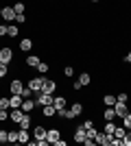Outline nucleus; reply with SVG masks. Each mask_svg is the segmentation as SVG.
<instances>
[{"label": "nucleus", "instance_id": "f257e3e1", "mask_svg": "<svg viewBox=\"0 0 131 146\" xmlns=\"http://www.w3.org/2000/svg\"><path fill=\"white\" fill-rule=\"evenodd\" d=\"M44 81H46V74H39V76H33V79H29V85H26V87H31V90H33V96H35L37 92H42Z\"/></svg>", "mask_w": 131, "mask_h": 146}, {"label": "nucleus", "instance_id": "f03ea898", "mask_svg": "<svg viewBox=\"0 0 131 146\" xmlns=\"http://www.w3.org/2000/svg\"><path fill=\"white\" fill-rule=\"evenodd\" d=\"M53 100H55V94H46V92H37L35 94V103L37 105H53Z\"/></svg>", "mask_w": 131, "mask_h": 146}, {"label": "nucleus", "instance_id": "7ed1b4c3", "mask_svg": "<svg viewBox=\"0 0 131 146\" xmlns=\"http://www.w3.org/2000/svg\"><path fill=\"white\" fill-rule=\"evenodd\" d=\"M2 22H15V9H13V5H7V7H2Z\"/></svg>", "mask_w": 131, "mask_h": 146}, {"label": "nucleus", "instance_id": "20e7f679", "mask_svg": "<svg viewBox=\"0 0 131 146\" xmlns=\"http://www.w3.org/2000/svg\"><path fill=\"white\" fill-rule=\"evenodd\" d=\"M112 137H114L112 133H105V131H98V133H96V137H94V142H96L98 146H109V144H112Z\"/></svg>", "mask_w": 131, "mask_h": 146}, {"label": "nucleus", "instance_id": "39448f33", "mask_svg": "<svg viewBox=\"0 0 131 146\" xmlns=\"http://www.w3.org/2000/svg\"><path fill=\"white\" fill-rule=\"evenodd\" d=\"M11 61H13V50L9 48V46H2V48H0V63H7V66H9Z\"/></svg>", "mask_w": 131, "mask_h": 146}, {"label": "nucleus", "instance_id": "423d86ee", "mask_svg": "<svg viewBox=\"0 0 131 146\" xmlns=\"http://www.w3.org/2000/svg\"><path fill=\"white\" fill-rule=\"evenodd\" d=\"M114 111H116V118H125L127 113H129V105H127V103H118V100H116Z\"/></svg>", "mask_w": 131, "mask_h": 146}, {"label": "nucleus", "instance_id": "0eeeda50", "mask_svg": "<svg viewBox=\"0 0 131 146\" xmlns=\"http://www.w3.org/2000/svg\"><path fill=\"white\" fill-rule=\"evenodd\" d=\"M37 107V103H35V98H24L22 100V107L20 109L24 111V113H33V109Z\"/></svg>", "mask_w": 131, "mask_h": 146}, {"label": "nucleus", "instance_id": "6e6552de", "mask_svg": "<svg viewBox=\"0 0 131 146\" xmlns=\"http://www.w3.org/2000/svg\"><path fill=\"white\" fill-rule=\"evenodd\" d=\"M42 92H46V94H55L57 92V81L55 79H46L42 85Z\"/></svg>", "mask_w": 131, "mask_h": 146}, {"label": "nucleus", "instance_id": "1a4fd4ad", "mask_svg": "<svg viewBox=\"0 0 131 146\" xmlns=\"http://www.w3.org/2000/svg\"><path fill=\"white\" fill-rule=\"evenodd\" d=\"M22 94H11L9 96V109H18V107H22Z\"/></svg>", "mask_w": 131, "mask_h": 146}, {"label": "nucleus", "instance_id": "9d476101", "mask_svg": "<svg viewBox=\"0 0 131 146\" xmlns=\"http://www.w3.org/2000/svg\"><path fill=\"white\" fill-rule=\"evenodd\" d=\"M22 90H24V83L20 79H13L11 83H9V92H11V94H22Z\"/></svg>", "mask_w": 131, "mask_h": 146}, {"label": "nucleus", "instance_id": "9b49d317", "mask_svg": "<svg viewBox=\"0 0 131 146\" xmlns=\"http://www.w3.org/2000/svg\"><path fill=\"white\" fill-rule=\"evenodd\" d=\"M33 46H35V42H33L31 37H24V39H20V50H22V52H31Z\"/></svg>", "mask_w": 131, "mask_h": 146}, {"label": "nucleus", "instance_id": "f8f14e48", "mask_svg": "<svg viewBox=\"0 0 131 146\" xmlns=\"http://www.w3.org/2000/svg\"><path fill=\"white\" fill-rule=\"evenodd\" d=\"M29 142H31L29 129H18V144H29Z\"/></svg>", "mask_w": 131, "mask_h": 146}, {"label": "nucleus", "instance_id": "ddd939ff", "mask_svg": "<svg viewBox=\"0 0 131 146\" xmlns=\"http://www.w3.org/2000/svg\"><path fill=\"white\" fill-rule=\"evenodd\" d=\"M18 35H20V26L15 24V22H9V24H7V37L15 39Z\"/></svg>", "mask_w": 131, "mask_h": 146}, {"label": "nucleus", "instance_id": "4468645a", "mask_svg": "<svg viewBox=\"0 0 131 146\" xmlns=\"http://www.w3.org/2000/svg\"><path fill=\"white\" fill-rule=\"evenodd\" d=\"M22 116H24V111L20 109V107L18 109H9V120H11L13 124H18V122L22 120Z\"/></svg>", "mask_w": 131, "mask_h": 146}, {"label": "nucleus", "instance_id": "2eb2a0df", "mask_svg": "<svg viewBox=\"0 0 131 146\" xmlns=\"http://www.w3.org/2000/svg\"><path fill=\"white\" fill-rule=\"evenodd\" d=\"M59 137H61V131H59V129H48V131H46V140L50 142V144H53V142L55 140H59Z\"/></svg>", "mask_w": 131, "mask_h": 146}, {"label": "nucleus", "instance_id": "dca6fc26", "mask_svg": "<svg viewBox=\"0 0 131 146\" xmlns=\"http://www.w3.org/2000/svg\"><path fill=\"white\" fill-rule=\"evenodd\" d=\"M39 61H42V59H39L37 55H33V52H31V55H26L24 63H26L29 68H37V66H39Z\"/></svg>", "mask_w": 131, "mask_h": 146}, {"label": "nucleus", "instance_id": "f3484780", "mask_svg": "<svg viewBox=\"0 0 131 146\" xmlns=\"http://www.w3.org/2000/svg\"><path fill=\"white\" fill-rule=\"evenodd\" d=\"M83 140H85V129H83V124H81V127L74 129V142L76 144H83Z\"/></svg>", "mask_w": 131, "mask_h": 146}, {"label": "nucleus", "instance_id": "a211bd4d", "mask_svg": "<svg viewBox=\"0 0 131 146\" xmlns=\"http://www.w3.org/2000/svg\"><path fill=\"white\" fill-rule=\"evenodd\" d=\"M42 113H44V118H53V116H57L55 105H44V107H42Z\"/></svg>", "mask_w": 131, "mask_h": 146}, {"label": "nucleus", "instance_id": "6ab92c4d", "mask_svg": "<svg viewBox=\"0 0 131 146\" xmlns=\"http://www.w3.org/2000/svg\"><path fill=\"white\" fill-rule=\"evenodd\" d=\"M33 137H35V140H46V129H44L42 124H37V127L33 129Z\"/></svg>", "mask_w": 131, "mask_h": 146}, {"label": "nucleus", "instance_id": "aec40b11", "mask_svg": "<svg viewBox=\"0 0 131 146\" xmlns=\"http://www.w3.org/2000/svg\"><path fill=\"white\" fill-rule=\"evenodd\" d=\"M53 105H55V109H63V107H68V100H66V96H55V100H53Z\"/></svg>", "mask_w": 131, "mask_h": 146}, {"label": "nucleus", "instance_id": "412c9836", "mask_svg": "<svg viewBox=\"0 0 131 146\" xmlns=\"http://www.w3.org/2000/svg\"><path fill=\"white\" fill-rule=\"evenodd\" d=\"M79 81H81V85H83V87H87V85H90V83H92V74L83 70V72L79 74Z\"/></svg>", "mask_w": 131, "mask_h": 146}, {"label": "nucleus", "instance_id": "4be33fe9", "mask_svg": "<svg viewBox=\"0 0 131 146\" xmlns=\"http://www.w3.org/2000/svg\"><path fill=\"white\" fill-rule=\"evenodd\" d=\"M70 111H72V113L79 118V116L83 113V103H79V100H76V103H72V105H70Z\"/></svg>", "mask_w": 131, "mask_h": 146}, {"label": "nucleus", "instance_id": "5701e85b", "mask_svg": "<svg viewBox=\"0 0 131 146\" xmlns=\"http://www.w3.org/2000/svg\"><path fill=\"white\" fill-rule=\"evenodd\" d=\"M103 120H116V111H114V107H105V109H103Z\"/></svg>", "mask_w": 131, "mask_h": 146}, {"label": "nucleus", "instance_id": "b1692460", "mask_svg": "<svg viewBox=\"0 0 131 146\" xmlns=\"http://www.w3.org/2000/svg\"><path fill=\"white\" fill-rule=\"evenodd\" d=\"M29 127H31V113H24L22 120L18 122V129H29Z\"/></svg>", "mask_w": 131, "mask_h": 146}, {"label": "nucleus", "instance_id": "393cba45", "mask_svg": "<svg viewBox=\"0 0 131 146\" xmlns=\"http://www.w3.org/2000/svg\"><path fill=\"white\" fill-rule=\"evenodd\" d=\"M127 135V129L122 127V124H116V129H114V137H118V140H122Z\"/></svg>", "mask_w": 131, "mask_h": 146}, {"label": "nucleus", "instance_id": "a878e982", "mask_svg": "<svg viewBox=\"0 0 131 146\" xmlns=\"http://www.w3.org/2000/svg\"><path fill=\"white\" fill-rule=\"evenodd\" d=\"M103 105H105V107H114V105H116V96H114V94H105V96H103Z\"/></svg>", "mask_w": 131, "mask_h": 146}, {"label": "nucleus", "instance_id": "bb28decb", "mask_svg": "<svg viewBox=\"0 0 131 146\" xmlns=\"http://www.w3.org/2000/svg\"><path fill=\"white\" fill-rule=\"evenodd\" d=\"M114 129H116V122H114V120H105V127H103V131L114 135Z\"/></svg>", "mask_w": 131, "mask_h": 146}, {"label": "nucleus", "instance_id": "cd10ccee", "mask_svg": "<svg viewBox=\"0 0 131 146\" xmlns=\"http://www.w3.org/2000/svg\"><path fill=\"white\" fill-rule=\"evenodd\" d=\"M48 70H50V66H48V63H46V61H39L37 72H39V74H48Z\"/></svg>", "mask_w": 131, "mask_h": 146}, {"label": "nucleus", "instance_id": "c85d7f7f", "mask_svg": "<svg viewBox=\"0 0 131 146\" xmlns=\"http://www.w3.org/2000/svg\"><path fill=\"white\" fill-rule=\"evenodd\" d=\"M13 9H15V13H24L26 11V2H13Z\"/></svg>", "mask_w": 131, "mask_h": 146}, {"label": "nucleus", "instance_id": "c756f323", "mask_svg": "<svg viewBox=\"0 0 131 146\" xmlns=\"http://www.w3.org/2000/svg\"><path fill=\"white\" fill-rule=\"evenodd\" d=\"M9 142H11V144H18V129H11V131H9Z\"/></svg>", "mask_w": 131, "mask_h": 146}, {"label": "nucleus", "instance_id": "7c9ffc66", "mask_svg": "<svg viewBox=\"0 0 131 146\" xmlns=\"http://www.w3.org/2000/svg\"><path fill=\"white\" fill-rule=\"evenodd\" d=\"M116 100H118V103H129V94H127V92H118Z\"/></svg>", "mask_w": 131, "mask_h": 146}, {"label": "nucleus", "instance_id": "2f4dec72", "mask_svg": "<svg viewBox=\"0 0 131 146\" xmlns=\"http://www.w3.org/2000/svg\"><path fill=\"white\" fill-rule=\"evenodd\" d=\"M5 142H9V131H7V129H0V144H5Z\"/></svg>", "mask_w": 131, "mask_h": 146}, {"label": "nucleus", "instance_id": "473e14b6", "mask_svg": "<svg viewBox=\"0 0 131 146\" xmlns=\"http://www.w3.org/2000/svg\"><path fill=\"white\" fill-rule=\"evenodd\" d=\"M61 72H63V76H68V79H70V76H74V68H72V66H66Z\"/></svg>", "mask_w": 131, "mask_h": 146}, {"label": "nucleus", "instance_id": "72a5a7b5", "mask_svg": "<svg viewBox=\"0 0 131 146\" xmlns=\"http://www.w3.org/2000/svg\"><path fill=\"white\" fill-rule=\"evenodd\" d=\"M120 120H122V127H125V129H131V111L127 113L125 118H120Z\"/></svg>", "mask_w": 131, "mask_h": 146}, {"label": "nucleus", "instance_id": "f704fd0d", "mask_svg": "<svg viewBox=\"0 0 131 146\" xmlns=\"http://www.w3.org/2000/svg\"><path fill=\"white\" fill-rule=\"evenodd\" d=\"M26 22V13H15V24H24Z\"/></svg>", "mask_w": 131, "mask_h": 146}, {"label": "nucleus", "instance_id": "c9c22d12", "mask_svg": "<svg viewBox=\"0 0 131 146\" xmlns=\"http://www.w3.org/2000/svg\"><path fill=\"white\" fill-rule=\"evenodd\" d=\"M96 133H98V131H96V129H94V127L85 129V137H92V140H94V137H96Z\"/></svg>", "mask_w": 131, "mask_h": 146}, {"label": "nucleus", "instance_id": "e433bc0d", "mask_svg": "<svg viewBox=\"0 0 131 146\" xmlns=\"http://www.w3.org/2000/svg\"><path fill=\"white\" fill-rule=\"evenodd\" d=\"M22 98H33V90L31 87H24V90H22Z\"/></svg>", "mask_w": 131, "mask_h": 146}, {"label": "nucleus", "instance_id": "4c0bfd02", "mask_svg": "<svg viewBox=\"0 0 131 146\" xmlns=\"http://www.w3.org/2000/svg\"><path fill=\"white\" fill-rule=\"evenodd\" d=\"M0 109H9V98H7V96L0 98Z\"/></svg>", "mask_w": 131, "mask_h": 146}, {"label": "nucleus", "instance_id": "58836bf2", "mask_svg": "<svg viewBox=\"0 0 131 146\" xmlns=\"http://www.w3.org/2000/svg\"><path fill=\"white\" fill-rule=\"evenodd\" d=\"M7 72H9V68H7V63H0V79H5Z\"/></svg>", "mask_w": 131, "mask_h": 146}, {"label": "nucleus", "instance_id": "ea45409f", "mask_svg": "<svg viewBox=\"0 0 131 146\" xmlns=\"http://www.w3.org/2000/svg\"><path fill=\"white\" fill-rule=\"evenodd\" d=\"M9 120V109H0V122Z\"/></svg>", "mask_w": 131, "mask_h": 146}, {"label": "nucleus", "instance_id": "a19ab883", "mask_svg": "<svg viewBox=\"0 0 131 146\" xmlns=\"http://www.w3.org/2000/svg\"><path fill=\"white\" fill-rule=\"evenodd\" d=\"M72 90H74V92H81V90H83V85H81V81H79V79L72 83Z\"/></svg>", "mask_w": 131, "mask_h": 146}, {"label": "nucleus", "instance_id": "79ce46f5", "mask_svg": "<svg viewBox=\"0 0 131 146\" xmlns=\"http://www.w3.org/2000/svg\"><path fill=\"white\" fill-rule=\"evenodd\" d=\"M0 37H7V22H0Z\"/></svg>", "mask_w": 131, "mask_h": 146}, {"label": "nucleus", "instance_id": "37998d69", "mask_svg": "<svg viewBox=\"0 0 131 146\" xmlns=\"http://www.w3.org/2000/svg\"><path fill=\"white\" fill-rule=\"evenodd\" d=\"M33 140H35V137H33ZM50 142L48 140H35V146H48Z\"/></svg>", "mask_w": 131, "mask_h": 146}, {"label": "nucleus", "instance_id": "c03bdc74", "mask_svg": "<svg viewBox=\"0 0 131 146\" xmlns=\"http://www.w3.org/2000/svg\"><path fill=\"white\" fill-rule=\"evenodd\" d=\"M109 146H122V140H118V137H112V144Z\"/></svg>", "mask_w": 131, "mask_h": 146}, {"label": "nucleus", "instance_id": "a18cd8bd", "mask_svg": "<svg viewBox=\"0 0 131 146\" xmlns=\"http://www.w3.org/2000/svg\"><path fill=\"white\" fill-rule=\"evenodd\" d=\"M90 127H94V120H90V118H87V120L83 122V129H90Z\"/></svg>", "mask_w": 131, "mask_h": 146}, {"label": "nucleus", "instance_id": "49530a36", "mask_svg": "<svg viewBox=\"0 0 131 146\" xmlns=\"http://www.w3.org/2000/svg\"><path fill=\"white\" fill-rule=\"evenodd\" d=\"M125 63H129V66H131V50H129V52L125 55Z\"/></svg>", "mask_w": 131, "mask_h": 146}, {"label": "nucleus", "instance_id": "de8ad7c7", "mask_svg": "<svg viewBox=\"0 0 131 146\" xmlns=\"http://www.w3.org/2000/svg\"><path fill=\"white\" fill-rule=\"evenodd\" d=\"M0 18H2V7H0Z\"/></svg>", "mask_w": 131, "mask_h": 146}, {"label": "nucleus", "instance_id": "09e8293b", "mask_svg": "<svg viewBox=\"0 0 131 146\" xmlns=\"http://www.w3.org/2000/svg\"><path fill=\"white\" fill-rule=\"evenodd\" d=\"M90 2H100V0H90Z\"/></svg>", "mask_w": 131, "mask_h": 146}]
</instances>
